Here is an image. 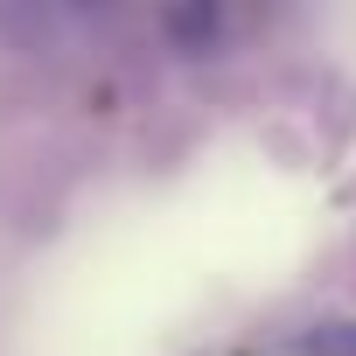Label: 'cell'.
Wrapping results in <instances>:
<instances>
[{"label":"cell","instance_id":"cell-1","mask_svg":"<svg viewBox=\"0 0 356 356\" xmlns=\"http://www.w3.org/2000/svg\"><path fill=\"white\" fill-rule=\"evenodd\" d=\"M168 35H175L182 56H203L217 42V8H210V0H175V8H168Z\"/></svg>","mask_w":356,"mask_h":356},{"label":"cell","instance_id":"cell-2","mask_svg":"<svg viewBox=\"0 0 356 356\" xmlns=\"http://www.w3.org/2000/svg\"><path fill=\"white\" fill-rule=\"evenodd\" d=\"M300 356H356V321H314L300 335Z\"/></svg>","mask_w":356,"mask_h":356},{"label":"cell","instance_id":"cell-3","mask_svg":"<svg viewBox=\"0 0 356 356\" xmlns=\"http://www.w3.org/2000/svg\"><path fill=\"white\" fill-rule=\"evenodd\" d=\"M70 8H112V0H70Z\"/></svg>","mask_w":356,"mask_h":356}]
</instances>
